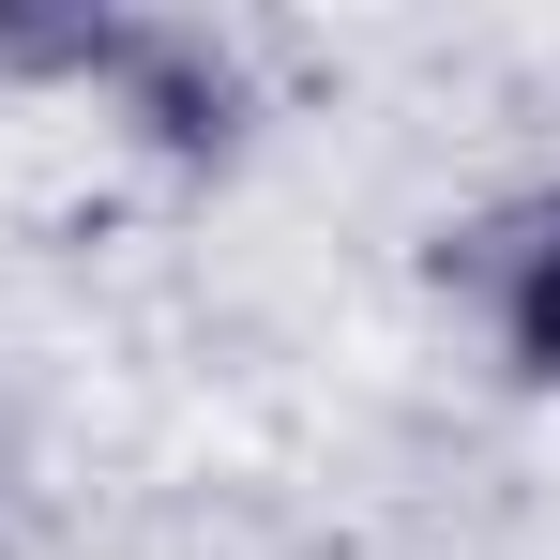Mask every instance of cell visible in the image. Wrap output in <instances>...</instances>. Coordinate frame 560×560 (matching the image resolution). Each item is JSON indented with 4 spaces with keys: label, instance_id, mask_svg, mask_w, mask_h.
<instances>
[{
    "label": "cell",
    "instance_id": "6da1fadb",
    "mask_svg": "<svg viewBox=\"0 0 560 560\" xmlns=\"http://www.w3.org/2000/svg\"><path fill=\"white\" fill-rule=\"evenodd\" d=\"M469 273H485V318L530 378H560V197H515L500 228H469Z\"/></svg>",
    "mask_w": 560,
    "mask_h": 560
}]
</instances>
